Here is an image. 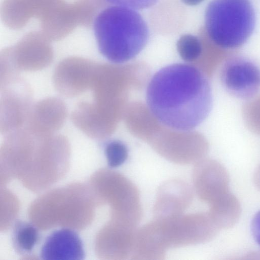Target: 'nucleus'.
<instances>
[{"label": "nucleus", "mask_w": 260, "mask_h": 260, "mask_svg": "<svg viewBox=\"0 0 260 260\" xmlns=\"http://www.w3.org/2000/svg\"><path fill=\"white\" fill-rule=\"evenodd\" d=\"M104 200L111 208V218L138 226L142 216L139 191L123 175L107 170L102 173Z\"/></svg>", "instance_id": "39448f33"}, {"label": "nucleus", "mask_w": 260, "mask_h": 260, "mask_svg": "<svg viewBox=\"0 0 260 260\" xmlns=\"http://www.w3.org/2000/svg\"><path fill=\"white\" fill-rule=\"evenodd\" d=\"M4 93L3 112L4 132H13L27 121L30 111V100L26 91L15 90Z\"/></svg>", "instance_id": "ddd939ff"}, {"label": "nucleus", "mask_w": 260, "mask_h": 260, "mask_svg": "<svg viewBox=\"0 0 260 260\" xmlns=\"http://www.w3.org/2000/svg\"><path fill=\"white\" fill-rule=\"evenodd\" d=\"M192 182L199 198L209 206L230 191L228 172L214 160L202 159L195 164Z\"/></svg>", "instance_id": "0eeeda50"}, {"label": "nucleus", "mask_w": 260, "mask_h": 260, "mask_svg": "<svg viewBox=\"0 0 260 260\" xmlns=\"http://www.w3.org/2000/svg\"><path fill=\"white\" fill-rule=\"evenodd\" d=\"M82 241L79 235L69 229L52 232L46 238L41 249L43 259H75L84 258Z\"/></svg>", "instance_id": "9b49d317"}, {"label": "nucleus", "mask_w": 260, "mask_h": 260, "mask_svg": "<svg viewBox=\"0 0 260 260\" xmlns=\"http://www.w3.org/2000/svg\"><path fill=\"white\" fill-rule=\"evenodd\" d=\"M105 154L108 166L111 168H116L125 161L128 156V150L123 142L113 140L106 144Z\"/></svg>", "instance_id": "f3484780"}, {"label": "nucleus", "mask_w": 260, "mask_h": 260, "mask_svg": "<svg viewBox=\"0 0 260 260\" xmlns=\"http://www.w3.org/2000/svg\"><path fill=\"white\" fill-rule=\"evenodd\" d=\"M146 99L148 108L158 121L181 132L200 125L213 104L208 77L188 63L172 64L156 72L148 83Z\"/></svg>", "instance_id": "f257e3e1"}, {"label": "nucleus", "mask_w": 260, "mask_h": 260, "mask_svg": "<svg viewBox=\"0 0 260 260\" xmlns=\"http://www.w3.org/2000/svg\"><path fill=\"white\" fill-rule=\"evenodd\" d=\"M101 54L110 61L122 63L135 58L149 38L145 21L136 9L113 5L102 10L93 23Z\"/></svg>", "instance_id": "f03ea898"}, {"label": "nucleus", "mask_w": 260, "mask_h": 260, "mask_svg": "<svg viewBox=\"0 0 260 260\" xmlns=\"http://www.w3.org/2000/svg\"><path fill=\"white\" fill-rule=\"evenodd\" d=\"M95 71V65L85 60L64 61L55 71V86L59 92L66 95H77L91 87Z\"/></svg>", "instance_id": "1a4fd4ad"}, {"label": "nucleus", "mask_w": 260, "mask_h": 260, "mask_svg": "<svg viewBox=\"0 0 260 260\" xmlns=\"http://www.w3.org/2000/svg\"><path fill=\"white\" fill-rule=\"evenodd\" d=\"M12 237L15 251L22 255L32 252L40 240V234L33 224L26 221H18L14 225Z\"/></svg>", "instance_id": "2eb2a0df"}, {"label": "nucleus", "mask_w": 260, "mask_h": 260, "mask_svg": "<svg viewBox=\"0 0 260 260\" xmlns=\"http://www.w3.org/2000/svg\"><path fill=\"white\" fill-rule=\"evenodd\" d=\"M151 223L156 242L166 252L171 248L208 242L220 230L209 212L154 218Z\"/></svg>", "instance_id": "20e7f679"}, {"label": "nucleus", "mask_w": 260, "mask_h": 260, "mask_svg": "<svg viewBox=\"0 0 260 260\" xmlns=\"http://www.w3.org/2000/svg\"><path fill=\"white\" fill-rule=\"evenodd\" d=\"M220 79L230 94L242 100H249L260 90V68L250 59L234 56L222 64Z\"/></svg>", "instance_id": "423d86ee"}, {"label": "nucleus", "mask_w": 260, "mask_h": 260, "mask_svg": "<svg viewBox=\"0 0 260 260\" xmlns=\"http://www.w3.org/2000/svg\"><path fill=\"white\" fill-rule=\"evenodd\" d=\"M177 49L183 60L191 62L200 57L203 46L200 39L198 37L186 34L182 36L178 40Z\"/></svg>", "instance_id": "dca6fc26"}, {"label": "nucleus", "mask_w": 260, "mask_h": 260, "mask_svg": "<svg viewBox=\"0 0 260 260\" xmlns=\"http://www.w3.org/2000/svg\"><path fill=\"white\" fill-rule=\"evenodd\" d=\"M251 231L254 240L260 246V210L253 218L251 222Z\"/></svg>", "instance_id": "6ab92c4d"}, {"label": "nucleus", "mask_w": 260, "mask_h": 260, "mask_svg": "<svg viewBox=\"0 0 260 260\" xmlns=\"http://www.w3.org/2000/svg\"><path fill=\"white\" fill-rule=\"evenodd\" d=\"M137 228L110 220L101 234V251L107 259L123 260L131 256Z\"/></svg>", "instance_id": "f8f14e48"}, {"label": "nucleus", "mask_w": 260, "mask_h": 260, "mask_svg": "<svg viewBox=\"0 0 260 260\" xmlns=\"http://www.w3.org/2000/svg\"><path fill=\"white\" fill-rule=\"evenodd\" d=\"M114 5H119L131 8L136 10L149 8L154 5L158 0H105Z\"/></svg>", "instance_id": "a211bd4d"}, {"label": "nucleus", "mask_w": 260, "mask_h": 260, "mask_svg": "<svg viewBox=\"0 0 260 260\" xmlns=\"http://www.w3.org/2000/svg\"><path fill=\"white\" fill-rule=\"evenodd\" d=\"M204 0H182L183 3L189 6H196L201 3Z\"/></svg>", "instance_id": "412c9836"}, {"label": "nucleus", "mask_w": 260, "mask_h": 260, "mask_svg": "<svg viewBox=\"0 0 260 260\" xmlns=\"http://www.w3.org/2000/svg\"><path fill=\"white\" fill-rule=\"evenodd\" d=\"M66 116L63 103L51 98L43 100L31 108L27 130L38 137H46L58 129Z\"/></svg>", "instance_id": "9d476101"}, {"label": "nucleus", "mask_w": 260, "mask_h": 260, "mask_svg": "<svg viewBox=\"0 0 260 260\" xmlns=\"http://www.w3.org/2000/svg\"><path fill=\"white\" fill-rule=\"evenodd\" d=\"M192 199V190L184 181L174 179L166 181L156 193L153 206L154 218H163L182 214Z\"/></svg>", "instance_id": "6e6552de"}, {"label": "nucleus", "mask_w": 260, "mask_h": 260, "mask_svg": "<svg viewBox=\"0 0 260 260\" xmlns=\"http://www.w3.org/2000/svg\"><path fill=\"white\" fill-rule=\"evenodd\" d=\"M205 22L207 35L214 44L235 49L253 32L255 11L250 0H212L207 7Z\"/></svg>", "instance_id": "7ed1b4c3"}, {"label": "nucleus", "mask_w": 260, "mask_h": 260, "mask_svg": "<svg viewBox=\"0 0 260 260\" xmlns=\"http://www.w3.org/2000/svg\"><path fill=\"white\" fill-rule=\"evenodd\" d=\"M208 212L220 230L228 229L239 219L241 208L238 199L229 191L210 205Z\"/></svg>", "instance_id": "4468645a"}, {"label": "nucleus", "mask_w": 260, "mask_h": 260, "mask_svg": "<svg viewBox=\"0 0 260 260\" xmlns=\"http://www.w3.org/2000/svg\"><path fill=\"white\" fill-rule=\"evenodd\" d=\"M254 182L256 187L260 190V164L254 173Z\"/></svg>", "instance_id": "aec40b11"}]
</instances>
